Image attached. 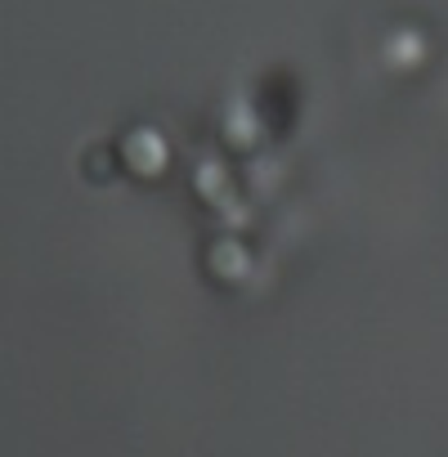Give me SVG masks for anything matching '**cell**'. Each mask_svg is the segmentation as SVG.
<instances>
[]
</instances>
